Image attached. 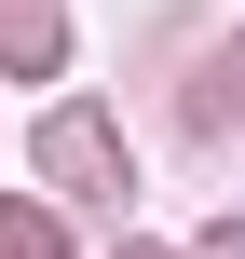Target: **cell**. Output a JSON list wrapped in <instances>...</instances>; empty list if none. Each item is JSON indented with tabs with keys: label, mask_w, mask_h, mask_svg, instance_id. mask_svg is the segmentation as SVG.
I'll return each mask as SVG.
<instances>
[{
	"label": "cell",
	"mask_w": 245,
	"mask_h": 259,
	"mask_svg": "<svg viewBox=\"0 0 245 259\" xmlns=\"http://www.w3.org/2000/svg\"><path fill=\"white\" fill-rule=\"evenodd\" d=\"M0 259H55V232H41V219H14V205H0Z\"/></svg>",
	"instance_id": "1"
}]
</instances>
